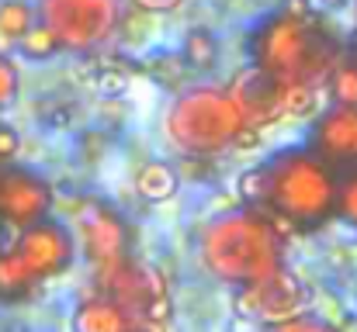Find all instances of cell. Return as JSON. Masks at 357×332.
<instances>
[{
    "label": "cell",
    "instance_id": "12",
    "mask_svg": "<svg viewBox=\"0 0 357 332\" xmlns=\"http://www.w3.org/2000/svg\"><path fill=\"white\" fill-rule=\"evenodd\" d=\"M253 298H257V319H264L271 326L302 315V308L309 305L305 284L295 274H288L284 267L274 277H267L264 284H253Z\"/></svg>",
    "mask_w": 357,
    "mask_h": 332
},
{
    "label": "cell",
    "instance_id": "6",
    "mask_svg": "<svg viewBox=\"0 0 357 332\" xmlns=\"http://www.w3.org/2000/svg\"><path fill=\"white\" fill-rule=\"evenodd\" d=\"M94 280H98L101 294L112 298L128 315V322H142V319L170 322V294H167V280L156 267L128 256L115 267L94 274Z\"/></svg>",
    "mask_w": 357,
    "mask_h": 332
},
{
    "label": "cell",
    "instance_id": "8",
    "mask_svg": "<svg viewBox=\"0 0 357 332\" xmlns=\"http://www.w3.org/2000/svg\"><path fill=\"white\" fill-rule=\"evenodd\" d=\"M80 228V246L91 260V270L101 274L108 267H115L121 260H128V246H132V232L119 212H112L108 205H84L77 215Z\"/></svg>",
    "mask_w": 357,
    "mask_h": 332
},
{
    "label": "cell",
    "instance_id": "20",
    "mask_svg": "<svg viewBox=\"0 0 357 332\" xmlns=\"http://www.w3.org/2000/svg\"><path fill=\"white\" fill-rule=\"evenodd\" d=\"M326 80H330V97H333V104L357 108V63L340 59Z\"/></svg>",
    "mask_w": 357,
    "mask_h": 332
},
{
    "label": "cell",
    "instance_id": "13",
    "mask_svg": "<svg viewBox=\"0 0 357 332\" xmlns=\"http://www.w3.org/2000/svg\"><path fill=\"white\" fill-rule=\"evenodd\" d=\"M73 332H128V315L105 294L84 298L73 312Z\"/></svg>",
    "mask_w": 357,
    "mask_h": 332
},
{
    "label": "cell",
    "instance_id": "16",
    "mask_svg": "<svg viewBox=\"0 0 357 332\" xmlns=\"http://www.w3.org/2000/svg\"><path fill=\"white\" fill-rule=\"evenodd\" d=\"M184 63L195 70H212L219 63V38L208 28H191L184 38Z\"/></svg>",
    "mask_w": 357,
    "mask_h": 332
},
{
    "label": "cell",
    "instance_id": "22",
    "mask_svg": "<svg viewBox=\"0 0 357 332\" xmlns=\"http://www.w3.org/2000/svg\"><path fill=\"white\" fill-rule=\"evenodd\" d=\"M17 87H21V77H17L14 59L0 56V108H7V104L17 97Z\"/></svg>",
    "mask_w": 357,
    "mask_h": 332
},
{
    "label": "cell",
    "instance_id": "19",
    "mask_svg": "<svg viewBox=\"0 0 357 332\" xmlns=\"http://www.w3.org/2000/svg\"><path fill=\"white\" fill-rule=\"evenodd\" d=\"M17 49H21V56H28V59H35V63H42V59H56L63 49H59V42H56V35L45 28V24H31L21 38H17Z\"/></svg>",
    "mask_w": 357,
    "mask_h": 332
},
{
    "label": "cell",
    "instance_id": "15",
    "mask_svg": "<svg viewBox=\"0 0 357 332\" xmlns=\"http://www.w3.org/2000/svg\"><path fill=\"white\" fill-rule=\"evenodd\" d=\"M135 191L146 201H170L177 194V173L167 163H146L135 177Z\"/></svg>",
    "mask_w": 357,
    "mask_h": 332
},
{
    "label": "cell",
    "instance_id": "28",
    "mask_svg": "<svg viewBox=\"0 0 357 332\" xmlns=\"http://www.w3.org/2000/svg\"><path fill=\"white\" fill-rule=\"evenodd\" d=\"M281 14H284V17L309 21V17H316V7H312V0H284V3H281Z\"/></svg>",
    "mask_w": 357,
    "mask_h": 332
},
{
    "label": "cell",
    "instance_id": "27",
    "mask_svg": "<svg viewBox=\"0 0 357 332\" xmlns=\"http://www.w3.org/2000/svg\"><path fill=\"white\" fill-rule=\"evenodd\" d=\"M135 10H142V14H170V10H177L184 0H128Z\"/></svg>",
    "mask_w": 357,
    "mask_h": 332
},
{
    "label": "cell",
    "instance_id": "10",
    "mask_svg": "<svg viewBox=\"0 0 357 332\" xmlns=\"http://www.w3.org/2000/svg\"><path fill=\"white\" fill-rule=\"evenodd\" d=\"M309 149L326 159L330 166H357V108H344L333 104L330 111H323V118L312 125L309 135Z\"/></svg>",
    "mask_w": 357,
    "mask_h": 332
},
{
    "label": "cell",
    "instance_id": "29",
    "mask_svg": "<svg viewBox=\"0 0 357 332\" xmlns=\"http://www.w3.org/2000/svg\"><path fill=\"white\" fill-rule=\"evenodd\" d=\"M128 332H167V322H156V319H142V322H128Z\"/></svg>",
    "mask_w": 357,
    "mask_h": 332
},
{
    "label": "cell",
    "instance_id": "21",
    "mask_svg": "<svg viewBox=\"0 0 357 332\" xmlns=\"http://www.w3.org/2000/svg\"><path fill=\"white\" fill-rule=\"evenodd\" d=\"M337 215L357 228V166L337 177Z\"/></svg>",
    "mask_w": 357,
    "mask_h": 332
},
{
    "label": "cell",
    "instance_id": "9",
    "mask_svg": "<svg viewBox=\"0 0 357 332\" xmlns=\"http://www.w3.org/2000/svg\"><path fill=\"white\" fill-rule=\"evenodd\" d=\"M52 212V184L24 166H10L0 173V221L14 228H28Z\"/></svg>",
    "mask_w": 357,
    "mask_h": 332
},
{
    "label": "cell",
    "instance_id": "11",
    "mask_svg": "<svg viewBox=\"0 0 357 332\" xmlns=\"http://www.w3.org/2000/svg\"><path fill=\"white\" fill-rule=\"evenodd\" d=\"M229 97L236 101L239 114L250 128H264L271 121H278V97H281V84L271 80L267 73H260L257 66L236 73Z\"/></svg>",
    "mask_w": 357,
    "mask_h": 332
},
{
    "label": "cell",
    "instance_id": "7",
    "mask_svg": "<svg viewBox=\"0 0 357 332\" xmlns=\"http://www.w3.org/2000/svg\"><path fill=\"white\" fill-rule=\"evenodd\" d=\"M14 253L21 256V263L31 270L35 280H52L59 274H66L77 260V242L73 232L56 219H38L35 225L21 228Z\"/></svg>",
    "mask_w": 357,
    "mask_h": 332
},
{
    "label": "cell",
    "instance_id": "23",
    "mask_svg": "<svg viewBox=\"0 0 357 332\" xmlns=\"http://www.w3.org/2000/svg\"><path fill=\"white\" fill-rule=\"evenodd\" d=\"M98 90L108 94V97L125 94V90H128V73H125L121 66H101V73H98Z\"/></svg>",
    "mask_w": 357,
    "mask_h": 332
},
{
    "label": "cell",
    "instance_id": "18",
    "mask_svg": "<svg viewBox=\"0 0 357 332\" xmlns=\"http://www.w3.org/2000/svg\"><path fill=\"white\" fill-rule=\"evenodd\" d=\"M316 111V87H302V84H281V97H278V121L284 118H305Z\"/></svg>",
    "mask_w": 357,
    "mask_h": 332
},
{
    "label": "cell",
    "instance_id": "2",
    "mask_svg": "<svg viewBox=\"0 0 357 332\" xmlns=\"http://www.w3.org/2000/svg\"><path fill=\"white\" fill-rule=\"evenodd\" d=\"M250 56H253V66L278 84L319 87L340 63L344 49L330 35V28L319 24L316 17L298 21L278 10L253 28Z\"/></svg>",
    "mask_w": 357,
    "mask_h": 332
},
{
    "label": "cell",
    "instance_id": "24",
    "mask_svg": "<svg viewBox=\"0 0 357 332\" xmlns=\"http://www.w3.org/2000/svg\"><path fill=\"white\" fill-rule=\"evenodd\" d=\"M267 332H337L333 326H326L323 319H309V315H295L288 322H274Z\"/></svg>",
    "mask_w": 357,
    "mask_h": 332
},
{
    "label": "cell",
    "instance_id": "30",
    "mask_svg": "<svg viewBox=\"0 0 357 332\" xmlns=\"http://www.w3.org/2000/svg\"><path fill=\"white\" fill-rule=\"evenodd\" d=\"M319 3H323L326 10H340V7H347L351 0H319Z\"/></svg>",
    "mask_w": 357,
    "mask_h": 332
},
{
    "label": "cell",
    "instance_id": "14",
    "mask_svg": "<svg viewBox=\"0 0 357 332\" xmlns=\"http://www.w3.org/2000/svg\"><path fill=\"white\" fill-rule=\"evenodd\" d=\"M35 284L38 280L21 263V256L14 249H0V301H24L35 291Z\"/></svg>",
    "mask_w": 357,
    "mask_h": 332
},
{
    "label": "cell",
    "instance_id": "26",
    "mask_svg": "<svg viewBox=\"0 0 357 332\" xmlns=\"http://www.w3.org/2000/svg\"><path fill=\"white\" fill-rule=\"evenodd\" d=\"M17 149H21L17 132H14V128H7V125H0V163H10V159L17 156Z\"/></svg>",
    "mask_w": 357,
    "mask_h": 332
},
{
    "label": "cell",
    "instance_id": "1",
    "mask_svg": "<svg viewBox=\"0 0 357 332\" xmlns=\"http://www.w3.org/2000/svg\"><path fill=\"white\" fill-rule=\"evenodd\" d=\"M198 249L205 270L233 287L264 284L284 267V235L264 212H233L212 219Z\"/></svg>",
    "mask_w": 357,
    "mask_h": 332
},
{
    "label": "cell",
    "instance_id": "31",
    "mask_svg": "<svg viewBox=\"0 0 357 332\" xmlns=\"http://www.w3.org/2000/svg\"><path fill=\"white\" fill-rule=\"evenodd\" d=\"M0 173H3V166H0Z\"/></svg>",
    "mask_w": 357,
    "mask_h": 332
},
{
    "label": "cell",
    "instance_id": "3",
    "mask_svg": "<svg viewBox=\"0 0 357 332\" xmlns=\"http://www.w3.org/2000/svg\"><path fill=\"white\" fill-rule=\"evenodd\" d=\"M267 215L288 221L291 228H323L337 219V170L312 149H284L264 163Z\"/></svg>",
    "mask_w": 357,
    "mask_h": 332
},
{
    "label": "cell",
    "instance_id": "17",
    "mask_svg": "<svg viewBox=\"0 0 357 332\" xmlns=\"http://www.w3.org/2000/svg\"><path fill=\"white\" fill-rule=\"evenodd\" d=\"M35 7L28 0H0V38L17 42L35 24Z\"/></svg>",
    "mask_w": 357,
    "mask_h": 332
},
{
    "label": "cell",
    "instance_id": "4",
    "mask_svg": "<svg viewBox=\"0 0 357 332\" xmlns=\"http://www.w3.org/2000/svg\"><path fill=\"white\" fill-rule=\"evenodd\" d=\"M243 114L236 101L229 97V90L222 87H191L184 90L170 111H167V139L188 152V156H219L233 145L236 132L243 128Z\"/></svg>",
    "mask_w": 357,
    "mask_h": 332
},
{
    "label": "cell",
    "instance_id": "25",
    "mask_svg": "<svg viewBox=\"0 0 357 332\" xmlns=\"http://www.w3.org/2000/svg\"><path fill=\"white\" fill-rule=\"evenodd\" d=\"M239 194L246 201H260V194H264V166H253V170H246L239 177Z\"/></svg>",
    "mask_w": 357,
    "mask_h": 332
},
{
    "label": "cell",
    "instance_id": "5",
    "mask_svg": "<svg viewBox=\"0 0 357 332\" xmlns=\"http://www.w3.org/2000/svg\"><path fill=\"white\" fill-rule=\"evenodd\" d=\"M35 17L56 35L63 52L87 56L115 35L121 0H38Z\"/></svg>",
    "mask_w": 357,
    "mask_h": 332
}]
</instances>
